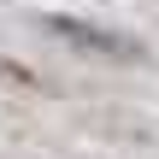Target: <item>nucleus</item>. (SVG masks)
<instances>
[{"label":"nucleus","instance_id":"f257e3e1","mask_svg":"<svg viewBox=\"0 0 159 159\" xmlns=\"http://www.w3.org/2000/svg\"><path fill=\"white\" fill-rule=\"evenodd\" d=\"M47 30H59V35L77 41V47H100V53H112V59H130V53H136L130 41H112L106 30H89V24H77V18H47Z\"/></svg>","mask_w":159,"mask_h":159}]
</instances>
